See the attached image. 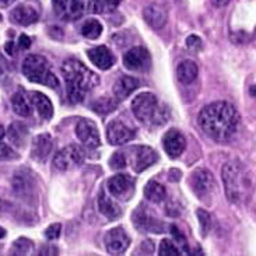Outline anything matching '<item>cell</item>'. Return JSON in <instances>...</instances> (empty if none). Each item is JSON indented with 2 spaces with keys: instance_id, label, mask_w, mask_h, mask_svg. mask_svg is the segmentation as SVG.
Instances as JSON below:
<instances>
[{
  "instance_id": "cell-1",
  "label": "cell",
  "mask_w": 256,
  "mask_h": 256,
  "mask_svg": "<svg viewBox=\"0 0 256 256\" xmlns=\"http://www.w3.org/2000/svg\"><path fill=\"white\" fill-rule=\"evenodd\" d=\"M198 124L208 138L226 142L234 136L240 124V115L234 105L218 101L206 105L198 116Z\"/></svg>"
},
{
  "instance_id": "cell-2",
  "label": "cell",
  "mask_w": 256,
  "mask_h": 256,
  "mask_svg": "<svg viewBox=\"0 0 256 256\" xmlns=\"http://www.w3.org/2000/svg\"><path fill=\"white\" fill-rule=\"evenodd\" d=\"M60 70L66 82L69 101L73 104L82 102L87 92L97 87L100 82L97 74L77 59H66Z\"/></svg>"
},
{
  "instance_id": "cell-3",
  "label": "cell",
  "mask_w": 256,
  "mask_h": 256,
  "mask_svg": "<svg viewBox=\"0 0 256 256\" xmlns=\"http://www.w3.org/2000/svg\"><path fill=\"white\" fill-rule=\"evenodd\" d=\"M132 111L134 116L144 125L161 126L170 118V112L166 105L160 104L157 97L152 92H143L132 102Z\"/></svg>"
},
{
  "instance_id": "cell-4",
  "label": "cell",
  "mask_w": 256,
  "mask_h": 256,
  "mask_svg": "<svg viewBox=\"0 0 256 256\" xmlns=\"http://www.w3.org/2000/svg\"><path fill=\"white\" fill-rule=\"evenodd\" d=\"M22 73L32 83L44 84L50 88H58V86H59V80L56 78L54 72L50 70L48 60L44 56H27L22 63Z\"/></svg>"
},
{
  "instance_id": "cell-5",
  "label": "cell",
  "mask_w": 256,
  "mask_h": 256,
  "mask_svg": "<svg viewBox=\"0 0 256 256\" xmlns=\"http://www.w3.org/2000/svg\"><path fill=\"white\" fill-rule=\"evenodd\" d=\"M222 176L228 200L232 203L241 200L244 192V175L241 166L238 162H226L222 166Z\"/></svg>"
},
{
  "instance_id": "cell-6",
  "label": "cell",
  "mask_w": 256,
  "mask_h": 256,
  "mask_svg": "<svg viewBox=\"0 0 256 256\" xmlns=\"http://www.w3.org/2000/svg\"><path fill=\"white\" fill-rule=\"evenodd\" d=\"M83 150L76 144L66 146L59 152H56L54 166L59 171H69L83 162Z\"/></svg>"
},
{
  "instance_id": "cell-7",
  "label": "cell",
  "mask_w": 256,
  "mask_h": 256,
  "mask_svg": "<svg viewBox=\"0 0 256 256\" xmlns=\"http://www.w3.org/2000/svg\"><path fill=\"white\" fill-rule=\"evenodd\" d=\"M55 14L64 21H74L84 13L83 0H52Z\"/></svg>"
},
{
  "instance_id": "cell-8",
  "label": "cell",
  "mask_w": 256,
  "mask_h": 256,
  "mask_svg": "<svg viewBox=\"0 0 256 256\" xmlns=\"http://www.w3.org/2000/svg\"><path fill=\"white\" fill-rule=\"evenodd\" d=\"M108 190L114 198L128 200L134 192V180L129 175L118 174L108 180Z\"/></svg>"
},
{
  "instance_id": "cell-9",
  "label": "cell",
  "mask_w": 256,
  "mask_h": 256,
  "mask_svg": "<svg viewBox=\"0 0 256 256\" xmlns=\"http://www.w3.org/2000/svg\"><path fill=\"white\" fill-rule=\"evenodd\" d=\"M190 186L194 194L203 199L204 196L212 194V190L214 189V178L208 170L199 168L190 176Z\"/></svg>"
},
{
  "instance_id": "cell-10",
  "label": "cell",
  "mask_w": 256,
  "mask_h": 256,
  "mask_svg": "<svg viewBox=\"0 0 256 256\" xmlns=\"http://www.w3.org/2000/svg\"><path fill=\"white\" fill-rule=\"evenodd\" d=\"M136 136V130L124 124L122 120H112L106 128V138L112 146L125 144L133 140Z\"/></svg>"
},
{
  "instance_id": "cell-11",
  "label": "cell",
  "mask_w": 256,
  "mask_h": 256,
  "mask_svg": "<svg viewBox=\"0 0 256 256\" xmlns=\"http://www.w3.org/2000/svg\"><path fill=\"white\" fill-rule=\"evenodd\" d=\"M104 242L105 246H106V250L111 255H122L128 250L130 238L126 234L125 230L116 227V228H112L106 232Z\"/></svg>"
},
{
  "instance_id": "cell-12",
  "label": "cell",
  "mask_w": 256,
  "mask_h": 256,
  "mask_svg": "<svg viewBox=\"0 0 256 256\" xmlns=\"http://www.w3.org/2000/svg\"><path fill=\"white\" fill-rule=\"evenodd\" d=\"M150 54L143 46H136L128 50L124 56V64L128 70L132 72H140L150 68Z\"/></svg>"
},
{
  "instance_id": "cell-13",
  "label": "cell",
  "mask_w": 256,
  "mask_h": 256,
  "mask_svg": "<svg viewBox=\"0 0 256 256\" xmlns=\"http://www.w3.org/2000/svg\"><path fill=\"white\" fill-rule=\"evenodd\" d=\"M76 134L78 140L88 148H96L101 144L100 132L94 122L88 119H80L76 125Z\"/></svg>"
},
{
  "instance_id": "cell-14",
  "label": "cell",
  "mask_w": 256,
  "mask_h": 256,
  "mask_svg": "<svg viewBox=\"0 0 256 256\" xmlns=\"http://www.w3.org/2000/svg\"><path fill=\"white\" fill-rule=\"evenodd\" d=\"M133 224L142 232H148V231H152V232H164L162 222H160L150 212H147L144 206H140L138 210H134Z\"/></svg>"
},
{
  "instance_id": "cell-15",
  "label": "cell",
  "mask_w": 256,
  "mask_h": 256,
  "mask_svg": "<svg viewBox=\"0 0 256 256\" xmlns=\"http://www.w3.org/2000/svg\"><path fill=\"white\" fill-rule=\"evenodd\" d=\"M132 152H133L130 154L132 164H133V170L136 172H143L146 168L152 166L158 160L157 152H154L152 147H147V146L133 147Z\"/></svg>"
},
{
  "instance_id": "cell-16",
  "label": "cell",
  "mask_w": 256,
  "mask_h": 256,
  "mask_svg": "<svg viewBox=\"0 0 256 256\" xmlns=\"http://www.w3.org/2000/svg\"><path fill=\"white\" fill-rule=\"evenodd\" d=\"M162 146H164L166 152L171 158H176L185 150L186 140H185V136L178 129H171V130H168L164 134Z\"/></svg>"
},
{
  "instance_id": "cell-17",
  "label": "cell",
  "mask_w": 256,
  "mask_h": 256,
  "mask_svg": "<svg viewBox=\"0 0 256 256\" xmlns=\"http://www.w3.org/2000/svg\"><path fill=\"white\" fill-rule=\"evenodd\" d=\"M52 148H54V142H52V138L48 133H42L40 136H36L32 142V148H31V156L32 158L36 160V161H46V158L49 157V154L52 152Z\"/></svg>"
},
{
  "instance_id": "cell-18",
  "label": "cell",
  "mask_w": 256,
  "mask_h": 256,
  "mask_svg": "<svg viewBox=\"0 0 256 256\" xmlns=\"http://www.w3.org/2000/svg\"><path fill=\"white\" fill-rule=\"evenodd\" d=\"M143 17L150 27L154 30H161L166 24L168 13L166 8L160 4H150L143 10Z\"/></svg>"
},
{
  "instance_id": "cell-19",
  "label": "cell",
  "mask_w": 256,
  "mask_h": 256,
  "mask_svg": "<svg viewBox=\"0 0 256 256\" xmlns=\"http://www.w3.org/2000/svg\"><path fill=\"white\" fill-rule=\"evenodd\" d=\"M87 55L91 62L101 70L111 69L115 63V56L112 55V52L106 46H97V48L90 49Z\"/></svg>"
},
{
  "instance_id": "cell-20",
  "label": "cell",
  "mask_w": 256,
  "mask_h": 256,
  "mask_svg": "<svg viewBox=\"0 0 256 256\" xmlns=\"http://www.w3.org/2000/svg\"><path fill=\"white\" fill-rule=\"evenodd\" d=\"M10 18L13 22L18 24V26H31L38 21V13L36 10L32 8L31 6H24L20 4L14 8L10 13Z\"/></svg>"
},
{
  "instance_id": "cell-21",
  "label": "cell",
  "mask_w": 256,
  "mask_h": 256,
  "mask_svg": "<svg viewBox=\"0 0 256 256\" xmlns=\"http://www.w3.org/2000/svg\"><path fill=\"white\" fill-rule=\"evenodd\" d=\"M28 97H30L31 104L36 108V111H38L42 119L52 118L54 106H52V102H50V100L46 96H44L42 92H38V91H32V92H30Z\"/></svg>"
},
{
  "instance_id": "cell-22",
  "label": "cell",
  "mask_w": 256,
  "mask_h": 256,
  "mask_svg": "<svg viewBox=\"0 0 256 256\" xmlns=\"http://www.w3.org/2000/svg\"><path fill=\"white\" fill-rule=\"evenodd\" d=\"M138 87V80L133 78L130 76H124L119 78L118 82L114 86V96L115 98L120 101L125 100L130 96L133 91Z\"/></svg>"
},
{
  "instance_id": "cell-23",
  "label": "cell",
  "mask_w": 256,
  "mask_h": 256,
  "mask_svg": "<svg viewBox=\"0 0 256 256\" xmlns=\"http://www.w3.org/2000/svg\"><path fill=\"white\" fill-rule=\"evenodd\" d=\"M98 208H100V212L108 218V220H116L122 216V208H119L118 203L110 199L104 192L100 194V198H98Z\"/></svg>"
},
{
  "instance_id": "cell-24",
  "label": "cell",
  "mask_w": 256,
  "mask_h": 256,
  "mask_svg": "<svg viewBox=\"0 0 256 256\" xmlns=\"http://www.w3.org/2000/svg\"><path fill=\"white\" fill-rule=\"evenodd\" d=\"M198 73H199V69L194 60H184L176 68V77L182 84L194 83L198 77Z\"/></svg>"
},
{
  "instance_id": "cell-25",
  "label": "cell",
  "mask_w": 256,
  "mask_h": 256,
  "mask_svg": "<svg viewBox=\"0 0 256 256\" xmlns=\"http://www.w3.org/2000/svg\"><path fill=\"white\" fill-rule=\"evenodd\" d=\"M12 105H13V111L20 115V116H30L32 114V108H31V101L30 97H27L22 92H17L14 94L12 98Z\"/></svg>"
},
{
  "instance_id": "cell-26",
  "label": "cell",
  "mask_w": 256,
  "mask_h": 256,
  "mask_svg": "<svg viewBox=\"0 0 256 256\" xmlns=\"http://www.w3.org/2000/svg\"><path fill=\"white\" fill-rule=\"evenodd\" d=\"M122 0H90L88 12L94 14H106L116 10Z\"/></svg>"
},
{
  "instance_id": "cell-27",
  "label": "cell",
  "mask_w": 256,
  "mask_h": 256,
  "mask_svg": "<svg viewBox=\"0 0 256 256\" xmlns=\"http://www.w3.org/2000/svg\"><path fill=\"white\" fill-rule=\"evenodd\" d=\"M144 196L152 203H160L166 199V188L156 180H150L144 188Z\"/></svg>"
},
{
  "instance_id": "cell-28",
  "label": "cell",
  "mask_w": 256,
  "mask_h": 256,
  "mask_svg": "<svg viewBox=\"0 0 256 256\" xmlns=\"http://www.w3.org/2000/svg\"><path fill=\"white\" fill-rule=\"evenodd\" d=\"M116 105H118V100L116 98L101 97L91 105V108H92V111L97 112L100 115H106V114H110L114 110H116Z\"/></svg>"
},
{
  "instance_id": "cell-29",
  "label": "cell",
  "mask_w": 256,
  "mask_h": 256,
  "mask_svg": "<svg viewBox=\"0 0 256 256\" xmlns=\"http://www.w3.org/2000/svg\"><path fill=\"white\" fill-rule=\"evenodd\" d=\"M101 32H102V26L100 21L94 20V18L86 21L82 27V35L88 40H97Z\"/></svg>"
},
{
  "instance_id": "cell-30",
  "label": "cell",
  "mask_w": 256,
  "mask_h": 256,
  "mask_svg": "<svg viewBox=\"0 0 256 256\" xmlns=\"http://www.w3.org/2000/svg\"><path fill=\"white\" fill-rule=\"evenodd\" d=\"M27 128L22 125V124H18V122L13 124V125L10 126V129H8V138H10V140L16 146L24 144V142L27 138Z\"/></svg>"
},
{
  "instance_id": "cell-31",
  "label": "cell",
  "mask_w": 256,
  "mask_h": 256,
  "mask_svg": "<svg viewBox=\"0 0 256 256\" xmlns=\"http://www.w3.org/2000/svg\"><path fill=\"white\" fill-rule=\"evenodd\" d=\"M160 256H178L182 255V252L178 248V245L174 242V240H162L160 244L158 250Z\"/></svg>"
},
{
  "instance_id": "cell-32",
  "label": "cell",
  "mask_w": 256,
  "mask_h": 256,
  "mask_svg": "<svg viewBox=\"0 0 256 256\" xmlns=\"http://www.w3.org/2000/svg\"><path fill=\"white\" fill-rule=\"evenodd\" d=\"M170 232L172 234L174 242L178 245V248L180 250V252H182L184 255H188V254H189V246H188L186 238L182 234V231H180V228H178L176 226H171V227H170Z\"/></svg>"
},
{
  "instance_id": "cell-33",
  "label": "cell",
  "mask_w": 256,
  "mask_h": 256,
  "mask_svg": "<svg viewBox=\"0 0 256 256\" xmlns=\"http://www.w3.org/2000/svg\"><path fill=\"white\" fill-rule=\"evenodd\" d=\"M196 214H198L199 224H200L202 236H206L208 231H210V227H212V218H210V214H208L206 210H203V208H199V210L196 212Z\"/></svg>"
},
{
  "instance_id": "cell-34",
  "label": "cell",
  "mask_w": 256,
  "mask_h": 256,
  "mask_svg": "<svg viewBox=\"0 0 256 256\" xmlns=\"http://www.w3.org/2000/svg\"><path fill=\"white\" fill-rule=\"evenodd\" d=\"M31 248H32L31 241L21 238L18 241H16V244L13 245V252L14 255H27L28 252L31 250Z\"/></svg>"
},
{
  "instance_id": "cell-35",
  "label": "cell",
  "mask_w": 256,
  "mask_h": 256,
  "mask_svg": "<svg viewBox=\"0 0 256 256\" xmlns=\"http://www.w3.org/2000/svg\"><path fill=\"white\" fill-rule=\"evenodd\" d=\"M126 164H128V160H126V156L122 152H115L110 158V166L112 170H122V168H125Z\"/></svg>"
},
{
  "instance_id": "cell-36",
  "label": "cell",
  "mask_w": 256,
  "mask_h": 256,
  "mask_svg": "<svg viewBox=\"0 0 256 256\" xmlns=\"http://www.w3.org/2000/svg\"><path fill=\"white\" fill-rule=\"evenodd\" d=\"M186 46L190 50H200L202 46H203V42H202L200 36H198V35H189L186 38Z\"/></svg>"
},
{
  "instance_id": "cell-37",
  "label": "cell",
  "mask_w": 256,
  "mask_h": 256,
  "mask_svg": "<svg viewBox=\"0 0 256 256\" xmlns=\"http://www.w3.org/2000/svg\"><path fill=\"white\" fill-rule=\"evenodd\" d=\"M60 230H62V226L60 224H52L50 227L46 228L45 231V236L48 240H58L59 236H60Z\"/></svg>"
},
{
  "instance_id": "cell-38",
  "label": "cell",
  "mask_w": 256,
  "mask_h": 256,
  "mask_svg": "<svg viewBox=\"0 0 256 256\" xmlns=\"http://www.w3.org/2000/svg\"><path fill=\"white\" fill-rule=\"evenodd\" d=\"M13 156H14L13 150H12L6 143H2V142H0V161H2V160L12 158Z\"/></svg>"
},
{
  "instance_id": "cell-39",
  "label": "cell",
  "mask_w": 256,
  "mask_h": 256,
  "mask_svg": "<svg viewBox=\"0 0 256 256\" xmlns=\"http://www.w3.org/2000/svg\"><path fill=\"white\" fill-rule=\"evenodd\" d=\"M231 40H232L234 44H245V42H248L250 36H248V34H245L244 31H238L236 34L231 35Z\"/></svg>"
},
{
  "instance_id": "cell-40",
  "label": "cell",
  "mask_w": 256,
  "mask_h": 256,
  "mask_svg": "<svg viewBox=\"0 0 256 256\" xmlns=\"http://www.w3.org/2000/svg\"><path fill=\"white\" fill-rule=\"evenodd\" d=\"M30 45H31V40H30V36L27 35H21L20 40H18V46L21 49H28L30 48Z\"/></svg>"
},
{
  "instance_id": "cell-41",
  "label": "cell",
  "mask_w": 256,
  "mask_h": 256,
  "mask_svg": "<svg viewBox=\"0 0 256 256\" xmlns=\"http://www.w3.org/2000/svg\"><path fill=\"white\" fill-rule=\"evenodd\" d=\"M231 0H212V3H213V6L216 7H224L228 4Z\"/></svg>"
},
{
  "instance_id": "cell-42",
  "label": "cell",
  "mask_w": 256,
  "mask_h": 256,
  "mask_svg": "<svg viewBox=\"0 0 256 256\" xmlns=\"http://www.w3.org/2000/svg\"><path fill=\"white\" fill-rule=\"evenodd\" d=\"M143 248H146L148 254H152V250H154V246H152V241H144V244H143ZM143 248H142V250H143Z\"/></svg>"
},
{
  "instance_id": "cell-43",
  "label": "cell",
  "mask_w": 256,
  "mask_h": 256,
  "mask_svg": "<svg viewBox=\"0 0 256 256\" xmlns=\"http://www.w3.org/2000/svg\"><path fill=\"white\" fill-rule=\"evenodd\" d=\"M16 0H0V7H7L13 4Z\"/></svg>"
},
{
  "instance_id": "cell-44",
  "label": "cell",
  "mask_w": 256,
  "mask_h": 256,
  "mask_svg": "<svg viewBox=\"0 0 256 256\" xmlns=\"http://www.w3.org/2000/svg\"><path fill=\"white\" fill-rule=\"evenodd\" d=\"M250 96H252V97L256 98V86H252V87H250Z\"/></svg>"
},
{
  "instance_id": "cell-45",
  "label": "cell",
  "mask_w": 256,
  "mask_h": 256,
  "mask_svg": "<svg viewBox=\"0 0 256 256\" xmlns=\"http://www.w3.org/2000/svg\"><path fill=\"white\" fill-rule=\"evenodd\" d=\"M3 136H4V128L0 125V138H3Z\"/></svg>"
},
{
  "instance_id": "cell-46",
  "label": "cell",
  "mask_w": 256,
  "mask_h": 256,
  "mask_svg": "<svg viewBox=\"0 0 256 256\" xmlns=\"http://www.w3.org/2000/svg\"><path fill=\"white\" fill-rule=\"evenodd\" d=\"M4 236H6V231L3 228H0V238H3Z\"/></svg>"
},
{
  "instance_id": "cell-47",
  "label": "cell",
  "mask_w": 256,
  "mask_h": 256,
  "mask_svg": "<svg viewBox=\"0 0 256 256\" xmlns=\"http://www.w3.org/2000/svg\"><path fill=\"white\" fill-rule=\"evenodd\" d=\"M254 36L256 38V27H255V31H254Z\"/></svg>"
}]
</instances>
